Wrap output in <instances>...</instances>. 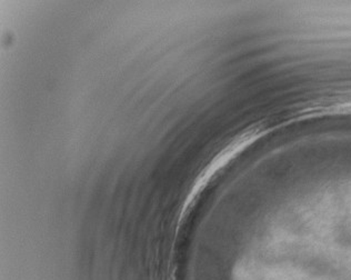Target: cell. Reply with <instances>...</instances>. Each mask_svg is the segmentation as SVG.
I'll return each instance as SVG.
<instances>
[{
    "instance_id": "1",
    "label": "cell",
    "mask_w": 351,
    "mask_h": 280,
    "mask_svg": "<svg viewBox=\"0 0 351 280\" xmlns=\"http://www.w3.org/2000/svg\"><path fill=\"white\" fill-rule=\"evenodd\" d=\"M351 116V89L320 93L293 106L285 119L289 124L326 117Z\"/></svg>"
}]
</instances>
